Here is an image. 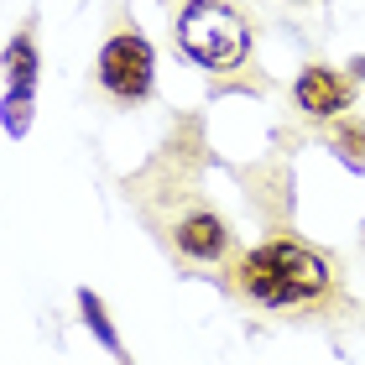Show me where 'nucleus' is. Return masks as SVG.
I'll use <instances>...</instances> for the list:
<instances>
[{
    "label": "nucleus",
    "mask_w": 365,
    "mask_h": 365,
    "mask_svg": "<svg viewBox=\"0 0 365 365\" xmlns=\"http://www.w3.org/2000/svg\"><path fill=\"white\" fill-rule=\"evenodd\" d=\"M235 292L261 308H308L329 292V261L303 240H267L235 261Z\"/></svg>",
    "instance_id": "obj_1"
},
{
    "label": "nucleus",
    "mask_w": 365,
    "mask_h": 365,
    "mask_svg": "<svg viewBox=\"0 0 365 365\" xmlns=\"http://www.w3.org/2000/svg\"><path fill=\"white\" fill-rule=\"evenodd\" d=\"M178 47L198 68L230 73L251 58V21L230 0H188L178 11Z\"/></svg>",
    "instance_id": "obj_2"
},
{
    "label": "nucleus",
    "mask_w": 365,
    "mask_h": 365,
    "mask_svg": "<svg viewBox=\"0 0 365 365\" xmlns=\"http://www.w3.org/2000/svg\"><path fill=\"white\" fill-rule=\"evenodd\" d=\"M152 47H146L141 31H115V37L99 47V63H94V78L115 105H136V99L152 94Z\"/></svg>",
    "instance_id": "obj_3"
},
{
    "label": "nucleus",
    "mask_w": 365,
    "mask_h": 365,
    "mask_svg": "<svg viewBox=\"0 0 365 365\" xmlns=\"http://www.w3.org/2000/svg\"><path fill=\"white\" fill-rule=\"evenodd\" d=\"M292 99H297V110L313 115V120H339L344 110H350V78H339L334 68H324V63H308L303 73H297V84H292Z\"/></svg>",
    "instance_id": "obj_4"
},
{
    "label": "nucleus",
    "mask_w": 365,
    "mask_h": 365,
    "mask_svg": "<svg viewBox=\"0 0 365 365\" xmlns=\"http://www.w3.org/2000/svg\"><path fill=\"white\" fill-rule=\"evenodd\" d=\"M173 245L188 261H220L230 251V225L214 209H193V214H182L173 225Z\"/></svg>",
    "instance_id": "obj_5"
},
{
    "label": "nucleus",
    "mask_w": 365,
    "mask_h": 365,
    "mask_svg": "<svg viewBox=\"0 0 365 365\" xmlns=\"http://www.w3.org/2000/svg\"><path fill=\"white\" fill-rule=\"evenodd\" d=\"M6 68H11V78H16V105H21V99L31 94V73H37V53H31V37H26V31L11 42Z\"/></svg>",
    "instance_id": "obj_6"
},
{
    "label": "nucleus",
    "mask_w": 365,
    "mask_h": 365,
    "mask_svg": "<svg viewBox=\"0 0 365 365\" xmlns=\"http://www.w3.org/2000/svg\"><path fill=\"white\" fill-rule=\"evenodd\" d=\"M334 152H344L355 162V168H365V125L360 120H344L339 115V130H334Z\"/></svg>",
    "instance_id": "obj_7"
}]
</instances>
